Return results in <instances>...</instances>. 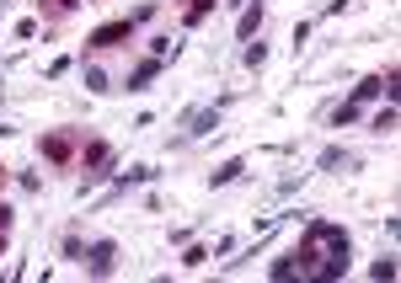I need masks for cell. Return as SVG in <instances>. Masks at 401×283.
<instances>
[{"instance_id": "cell-18", "label": "cell", "mask_w": 401, "mask_h": 283, "mask_svg": "<svg viewBox=\"0 0 401 283\" xmlns=\"http://www.w3.org/2000/svg\"><path fill=\"white\" fill-rule=\"evenodd\" d=\"M86 86H91V91H107V75H102L97 64H91V70H86Z\"/></svg>"}, {"instance_id": "cell-20", "label": "cell", "mask_w": 401, "mask_h": 283, "mask_svg": "<svg viewBox=\"0 0 401 283\" xmlns=\"http://www.w3.org/2000/svg\"><path fill=\"white\" fill-rule=\"evenodd\" d=\"M70 6H75V0H49V11H70Z\"/></svg>"}, {"instance_id": "cell-7", "label": "cell", "mask_w": 401, "mask_h": 283, "mask_svg": "<svg viewBox=\"0 0 401 283\" xmlns=\"http://www.w3.org/2000/svg\"><path fill=\"white\" fill-rule=\"evenodd\" d=\"M161 64H166V59H145V64H134V75H129V91L150 86V80H156V75H161Z\"/></svg>"}, {"instance_id": "cell-14", "label": "cell", "mask_w": 401, "mask_h": 283, "mask_svg": "<svg viewBox=\"0 0 401 283\" xmlns=\"http://www.w3.org/2000/svg\"><path fill=\"white\" fill-rule=\"evenodd\" d=\"M390 128H396V107L385 102V107L375 112V134H390Z\"/></svg>"}, {"instance_id": "cell-2", "label": "cell", "mask_w": 401, "mask_h": 283, "mask_svg": "<svg viewBox=\"0 0 401 283\" xmlns=\"http://www.w3.org/2000/svg\"><path fill=\"white\" fill-rule=\"evenodd\" d=\"M129 37H134V22H107L86 37V49H112V43H129Z\"/></svg>"}, {"instance_id": "cell-6", "label": "cell", "mask_w": 401, "mask_h": 283, "mask_svg": "<svg viewBox=\"0 0 401 283\" xmlns=\"http://www.w3.org/2000/svg\"><path fill=\"white\" fill-rule=\"evenodd\" d=\"M257 27H262V6H246V11H241V22H236V37H241V43H252V37H257Z\"/></svg>"}, {"instance_id": "cell-13", "label": "cell", "mask_w": 401, "mask_h": 283, "mask_svg": "<svg viewBox=\"0 0 401 283\" xmlns=\"http://www.w3.org/2000/svg\"><path fill=\"white\" fill-rule=\"evenodd\" d=\"M369 278H375V283H390V278H396V257H380L375 267H369Z\"/></svg>"}, {"instance_id": "cell-8", "label": "cell", "mask_w": 401, "mask_h": 283, "mask_svg": "<svg viewBox=\"0 0 401 283\" xmlns=\"http://www.w3.org/2000/svg\"><path fill=\"white\" fill-rule=\"evenodd\" d=\"M37 150H43V155H49V160H70V134H49V139H43V145H37Z\"/></svg>"}, {"instance_id": "cell-12", "label": "cell", "mask_w": 401, "mask_h": 283, "mask_svg": "<svg viewBox=\"0 0 401 283\" xmlns=\"http://www.w3.org/2000/svg\"><path fill=\"white\" fill-rule=\"evenodd\" d=\"M145 182H156V166H129V176L118 187H145Z\"/></svg>"}, {"instance_id": "cell-5", "label": "cell", "mask_w": 401, "mask_h": 283, "mask_svg": "<svg viewBox=\"0 0 401 283\" xmlns=\"http://www.w3.org/2000/svg\"><path fill=\"white\" fill-rule=\"evenodd\" d=\"M219 124V107H198L193 118H187V139H198V134H209V128Z\"/></svg>"}, {"instance_id": "cell-3", "label": "cell", "mask_w": 401, "mask_h": 283, "mask_svg": "<svg viewBox=\"0 0 401 283\" xmlns=\"http://www.w3.org/2000/svg\"><path fill=\"white\" fill-rule=\"evenodd\" d=\"M81 257H86V272H91V278H107V272H112V257H118V246H112V241H97V246L81 251Z\"/></svg>"}, {"instance_id": "cell-17", "label": "cell", "mask_w": 401, "mask_h": 283, "mask_svg": "<svg viewBox=\"0 0 401 283\" xmlns=\"http://www.w3.org/2000/svg\"><path fill=\"white\" fill-rule=\"evenodd\" d=\"M204 262H209L204 246H187V251H182V267H204Z\"/></svg>"}, {"instance_id": "cell-16", "label": "cell", "mask_w": 401, "mask_h": 283, "mask_svg": "<svg viewBox=\"0 0 401 283\" xmlns=\"http://www.w3.org/2000/svg\"><path fill=\"white\" fill-rule=\"evenodd\" d=\"M262 64H267V49H262V43H252V49H246V70H262Z\"/></svg>"}, {"instance_id": "cell-15", "label": "cell", "mask_w": 401, "mask_h": 283, "mask_svg": "<svg viewBox=\"0 0 401 283\" xmlns=\"http://www.w3.org/2000/svg\"><path fill=\"white\" fill-rule=\"evenodd\" d=\"M209 11H214V0H193V6H187V27H198Z\"/></svg>"}, {"instance_id": "cell-10", "label": "cell", "mask_w": 401, "mask_h": 283, "mask_svg": "<svg viewBox=\"0 0 401 283\" xmlns=\"http://www.w3.org/2000/svg\"><path fill=\"white\" fill-rule=\"evenodd\" d=\"M241 171H246V160L236 155V160H225V166H219V171L209 176V182H214V187H231V182H241Z\"/></svg>"}, {"instance_id": "cell-19", "label": "cell", "mask_w": 401, "mask_h": 283, "mask_svg": "<svg viewBox=\"0 0 401 283\" xmlns=\"http://www.w3.org/2000/svg\"><path fill=\"white\" fill-rule=\"evenodd\" d=\"M11 219H16V214H11V203H0V235L11 230Z\"/></svg>"}, {"instance_id": "cell-9", "label": "cell", "mask_w": 401, "mask_h": 283, "mask_svg": "<svg viewBox=\"0 0 401 283\" xmlns=\"http://www.w3.org/2000/svg\"><path fill=\"white\" fill-rule=\"evenodd\" d=\"M380 91H385V80H380V75H364V80H359V91H353V107H364V102H375Z\"/></svg>"}, {"instance_id": "cell-4", "label": "cell", "mask_w": 401, "mask_h": 283, "mask_svg": "<svg viewBox=\"0 0 401 283\" xmlns=\"http://www.w3.org/2000/svg\"><path fill=\"white\" fill-rule=\"evenodd\" d=\"M86 166H91L97 176L112 166V145H107V139H91V145H86Z\"/></svg>"}, {"instance_id": "cell-11", "label": "cell", "mask_w": 401, "mask_h": 283, "mask_svg": "<svg viewBox=\"0 0 401 283\" xmlns=\"http://www.w3.org/2000/svg\"><path fill=\"white\" fill-rule=\"evenodd\" d=\"M342 166H353V155H348V150H337V145H332V150H321V171H342Z\"/></svg>"}, {"instance_id": "cell-1", "label": "cell", "mask_w": 401, "mask_h": 283, "mask_svg": "<svg viewBox=\"0 0 401 283\" xmlns=\"http://www.w3.org/2000/svg\"><path fill=\"white\" fill-rule=\"evenodd\" d=\"M300 272L305 283H327V278H342L348 272V230L327 219H310L300 235V246L289 251L284 262H273V278H294Z\"/></svg>"}]
</instances>
